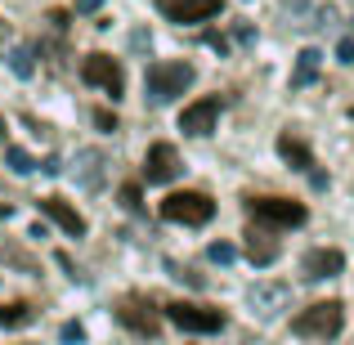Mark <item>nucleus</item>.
<instances>
[{
	"instance_id": "nucleus-1",
	"label": "nucleus",
	"mask_w": 354,
	"mask_h": 345,
	"mask_svg": "<svg viewBox=\"0 0 354 345\" xmlns=\"http://www.w3.org/2000/svg\"><path fill=\"white\" fill-rule=\"evenodd\" d=\"M193 63H184V59H162V63H148V72H144V90H148V99L153 104H171V99H180L184 90L193 86Z\"/></svg>"
},
{
	"instance_id": "nucleus-2",
	"label": "nucleus",
	"mask_w": 354,
	"mask_h": 345,
	"mask_svg": "<svg viewBox=\"0 0 354 345\" xmlns=\"http://www.w3.org/2000/svg\"><path fill=\"white\" fill-rule=\"evenodd\" d=\"M341 328H346V305L341 301H319L292 319V332L296 337H310V341H337Z\"/></svg>"
},
{
	"instance_id": "nucleus-3",
	"label": "nucleus",
	"mask_w": 354,
	"mask_h": 345,
	"mask_svg": "<svg viewBox=\"0 0 354 345\" xmlns=\"http://www.w3.org/2000/svg\"><path fill=\"white\" fill-rule=\"evenodd\" d=\"M211 216H216V202H211L207 193H198V189L166 193V198H162V220H171V225H189V229H198V225H207Z\"/></svg>"
},
{
	"instance_id": "nucleus-4",
	"label": "nucleus",
	"mask_w": 354,
	"mask_h": 345,
	"mask_svg": "<svg viewBox=\"0 0 354 345\" xmlns=\"http://www.w3.org/2000/svg\"><path fill=\"white\" fill-rule=\"evenodd\" d=\"M247 211L256 225H269V229H301L305 225V202H292V198H247Z\"/></svg>"
},
{
	"instance_id": "nucleus-5",
	"label": "nucleus",
	"mask_w": 354,
	"mask_h": 345,
	"mask_svg": "<svg viewBox=\"0 0 354 345\" xmlns=\"http://www.w3.org/2000/svg\"><path fill=\"white\" fill-rule=\"evenodd\" d=\"M162 314H166V319H171L180 332H198V337H211V332H220V328H225V310H216V305L171 301Z\"/></svg>"
},
{
	"instance_id": "nucleus-6",
	"label": "nucleus",
	"mask_w": 354,
	"mask_h": 345,
	"mask_svg": "<svg viewBox=\"0 0 354 345\" xmlns=\"http://www.w3.org/2000/svg\"><path fill=\"white\" fill-rule=\"evenodd\" d=\"M117 323L130 328L135 337H144V341H153L157 332H162V314H157V305L148 301V296H121L117 301Z\"/></svg>"
},
{
	"instance_id": "nucleus-7",
	"label": "nucleus",
	"mask_w": 354,
	"mask_h": 345,
	"mask_svg": "<svg viewBox=\"0 0 354 345\" xmlns=\"http://www.w3.org/2000/svg\"><path fill=\"white\" fill-rule=\"evenodd\" d=\"M81 81H86V86H99L108 99L126 95V77H121V63L113 54H86V59H81Z\"/></svg>"
},
{
	"instance_id": "nucleus-8",
	"label": "nucleus",
	"mask_w": 354,
	"mask_h": 345,
	"mask_svg": "<svg viewBox=\"0 0 354 345\" xmlns=\"http://www.w3.org/2000/svg\"><path fill=\"white\" fill-rule=\"evenodd\" d=\"M180 153H175V144H153L144 153V180L148 184H171L175 175H180Z\"/></svg>"
},
{
	"instance_id": "nucleus-9",
	"label": "nucleus",
	"mask_w": 354,
	"mask_h": 345,
	"mask_svg": "<svg viewBox=\"0 0 354 345\" xmlns=\"http://www.w3.org/2000/svg\"><path fill=\"white\" fill-rule=\"evenodd\" d=\"M220 95H207V99H198V104H189L180 113V130L184 135H211L216 130V121H220Z\"/></svg>"
},
{
	"instance_id": "nucleus-10",
	"label": "nucleus",
	"mask_w": 354,
	"mask_h": 345,
	"mask_svg": "<svg viewBox=\"0 0 354 345\" xmlns=\"http://www.w3.org/2000/svg\"><path fill=\"white\" fill-rule=\"evenodd\" d=\"M157 9L171 23H207V18H216L225 9V0H157Z\"/></svg>"
},
{
	"instance_id": "nucleus-11",
	"label": "nucleus",
	"mask_w": 354,
	"mask_h": 345,
	"mask_svg": "<svg viewBox=\"0 0 354 345\" xmlns=\"http://www.w3.org/2000/svg\"><path fill=\"white\" fill-rule=\"evenodd\" d=\"M301 274L305 278H337V274H346V256H341L337 247H314V251H305L301 256Z\"/></svg>"
},
{
	"instance_id": "nucleus-12",
	"label": "nucleus",
	"mask_w": 354,
	"mask_h": 345,
	"mask_svg": "<svg viewBox=\"0 0 354 345\" xmlns=\"http://www.w3.org/2000/svg\"><path fill=\"white\" fill-rule=\"evenodd\" d=\"M242 238H247V260H251V265L265 269V265H274V260H278V238H274V229H269V225H251Z\"/></svg>"
},
{
	"instance_id": "nucleus-13",
	"label": "nucleus",
	"mask_w": 354,
	"mask_h": 345,
	"mask_svg": "<svg viewBox=\"0 0 354 345\" xmlns=\"http://www.w3.org/2000/svg\"><path fill=\"white\" fill-rule=\"evenodd\" d=\"M41 211H45V216H50L63 233H68V238H86V216H81L77 207H68L63 198H41Z\"/></svg>"
},
{
	"instance_id": "nucleus-14",
	"label": "nucleus",
	"mask_w": 354,
	"mask_h": 345,
	"mask_svg": "<svg viewBox=\"0 0 354 345\" xmlns=\"http://www.w3.org/2000/svg\"><path fill=\"white\" fill-rule=\"evenodd\" d=\"M278 157H283L292 171H314V153H310V144H305L301 135H278Z\"/></svg>"
},
{
	"instance_id": "nucleus-15",
	"label": "nucleus",
	"mask_w": 354,
	"mask_h": 345,
	"mask_svg": "<svg viewBox=\"0 0 354 345\" xmlns=\"http://www.w3.org/2000/svg\"><path fill=\"white\" fill-rule=\"evenodd\" d=\"M32 323H36V310L27 301L0 305V332H18V328H32Z\"/></svg>"
},
{
	"instance_id": "nucleus-16",
	"label": "nucleus",
	"mask_w": 354,
	"mask_h": 345,
	"mask_svg": "<svg viewBox=\"0 0 354 345\" xmlns=\"http://www.w3.org/2000/svg\"><path fill=\"white\" fill-rule=\"evenodd\" d=\"M77 180L86 184V189H99V180H104V153L99 148H86V153H77Z\"/></svg>"
},
{
	"instance_id": "nucleus-17",
	"label": "nucleus",
	"mask_w": 354,
	"mask_h": 345,
	"mask_svg": "<svg viewBox=\"0 0 354 345\" xmlns=\"http://www.w3.org/2000/svg\"><path fill=\"white\" fill-rule=\"evenodd\" d=\"M319 63H323V54H319V50H314V45H310V50H301V54H296V72H292V90H305V86H310V81H314V77H319Z\"/></svg>"
},
{
	"instance_id": "nucleus-18",
	"label": "nucleus",
	"mask_w": 354,
	"mask_h": 345,
	"mask_svg": "<svg viewBox=\"0 0 354 345\" xmlns=\"http://www.w3.org/2000/svg\"><path fill=\"white\" fill-rule=\"evenodd\" d=\"M287 301V287L283 283H265V287H251V305H256L260 314H274L278 305Z\"/></svg>"
},
{
	"instance_id": "nucleus-19",
	"label": "nucleus",
	"mask_w": 354,
	"mask_h": 345,
	"mask_svg": "<svg viewBox=\"0 0 354 345\" xmlns=\"http://www.w3.org/2000/svg\"><path fill=\"white\" fill-rule=\"evenodd\" d=\"M9 68H14V77H32V72H36V54L32 50H27V45H14V50H9Z\"/></svg>"
},
{
	"instance_id": "nucleus-20",
	"label": "nucleus",
	"mask_w": 354,
	"mask_h": 345,
	"mask_svg": "<svg viewBox=\"0 0 354 345\" xmlns=\"http://www.w3.org/2000/svg\"><path fill=\"white\" fill-rule=\"evenodd\" d=\"M207 260H211V265H234V260H238V247H234V242H211V247H207Z\"/></svg>"
},
{
	"instance_id": "nucleus-21",
	"label": "nucleus",
	"mask_w": 354,
	"mask_h": 345,
	"mask_svg": "<svg viewBox=\"0 0 354 345\" xmlns=\"http://www.w3.org/2000/svg\"><path fill=\"white\" fill-rule=\"evenodd\" d=\"M5 166H9L14 175H27V171H36V162L23 153V148H5Z\"/></svg>"
},
{
	"instance_id": "nucleus-22",
	"label": "nucleus",
	"mask_w": 354,
	"mask_h": 345,
	"mask_svg": "<svg viewBox=\"0 0 354 345\" xmlns=\"http://www.w3.org/2000/svg\"><path fill=\"white\" fill-rule=\"evenodd\" d=\"M59 341L63 345H81V341H86V328H81V323H63V328H59Z\"/></svg>"
},
{
	"instance_id": "nucleus-23",
	"label": "nucleus",
	"mask_w": 354,
	"mask_h": 345,
	"mask_svg": "<svg viewBox=\"0 0 354 345\" xmlns=\"http://www.w3.org/2000/svg\"><path fill=\"white\" fill-rule=\"evenodd\" d=\"M121 207H126V211H139V184H126V189H121Z\"/></svg>"
},
{
	"instance_id": "nucleus-24",
	"label": "nucleus",
	"mask_w": 354,
	"mask_h": 345,
	"mask_svg": "<svg viewBox=\"0 0 354 345\" xmlns=\"http://www.w3.org/2000/svg\"><path fill=\"white\" fill-rule=\"evenodd\" d=\"M95 126L104 130V135H113V130H117V117L108 113V108H99V113H95Z\"/></svg>"
},
{
	"instance_id": "nucleus-25",
	"label": "nucleus",
	"mask_w": 354,
	"mask_h": 345,
	"mask_svg": "<svg viewBox=\"0 0 354 345\" xmlns=\"http://www.w3.org/2000/svg\"><path fill=\"white\" fill-rule=\"evenodd\" d=\"M337 59H341V63H354V41H346V36H341V41H337Z\"/></svg>"
},
{
	"instance_id": "nucleus-26",
	"label": "nucleus",
	"mask_w": 354,
	"mask_h": 345,
	"mask_svg": "<svg viewBox=\"0 0 354 345\" xmlns=\"http://www.w3.org/2000/svg\"><path fill=\"white\" fill-rule=\"evenodd\" d=\"M202 41H207V45H211V50H220V54H229V41H225V36H220V32H207V36H202Z\"/></svg>"
},
{
	"instance_id": "nucleus-27",
	"label": "nucleus",
	"mask_w": 354,
	"mask_h": 345,
	"mask_svg": "<svg viewBox=\"0 0 354 345\" xmlns=\"http://www.w3.org/2000/svg\"><path fill=\"white\" fill-rule=\"evenodd\" d=\"M50 27H54V32H63V27H68V14H63V9H50Z\"/></svg>"
},
{
	"instance_id": "nucleus-28",
	"label": "nucleus",
	"mask_w": 354,
	"mask_h": 345,
	"mask_svg": "<svg viewBox=\"0 0 354 345\" xmlns=\"http://www.w3.org/2000/svg\"><path fill=\"white\" fill-rule=\"evenodd\" d=\"M234 36H238V41H242V45H251V41H256V32H251V27H247V23H242V27H234Z\"/></svg>"
},
{
	"instance_id": "nucleus-29",
	"label": "nucleus",
	"mask_w": 354,
	"mask_h": 345,
	"mask_svg": "<svg viewBox=\"0 0 354 345\" xmlns=\"http://www.w3.org/2000/svg\"><path fill=\"white\" fill-rule=\"evenodd\" d=\"M99 5H104V0H77V14H95Z\"/></svg>"
},
{
	"instance_id": "nucleus-30",
	"label": "nucleus",
	"mask_w": 354,
	"mask_h": 345,
	"mask_svg": "<svg viewBox=\"0 0 354 345\" xmlns=\"http://www.w3.org/2000/svg\"><path fill=\"white\" fill-rule=\"evenodd\" d=\"M0 135H5V121H0Z\"/></svg>"
}]
</instances>
